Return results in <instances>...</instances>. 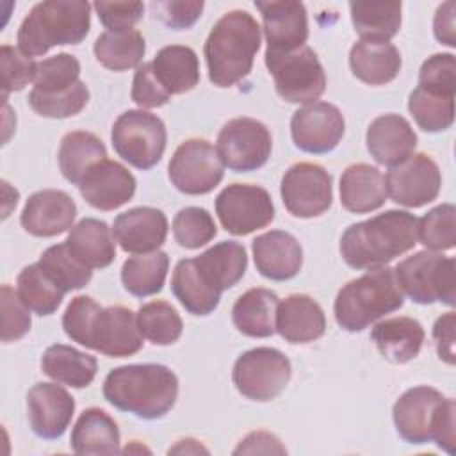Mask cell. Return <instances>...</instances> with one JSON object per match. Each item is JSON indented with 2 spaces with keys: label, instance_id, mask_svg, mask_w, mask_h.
<instances>
[{
  "label": "cell",
  "instance_id": "obj_26",
  "mask_svg": "<svg viewBox=\"0 0 456 456\" xmlns=\"http://www.w3.org/2000/svg\"><path fill=\"white\" fill-rule=\"evenodd\" d=\"M276 331L290 344L314 342L326 331L324 312L310 296L292 294L278 305Z\"/></svg>",
  "mask_w": 456,
  "mask_h": 456
},
{
  "label": "cell",
  "instance_id": "obj_31",
  "mask_svg": "<svg viewBox=\"0 0 456 456\" xmlns=\"http://www.w3.org/2000/svg\"><path fill=\"white\" fill-rule=\"evenodd\" d=\"M278 296L262 287L246 290L232 308V321L235 328L248 337L265 338L276 331Z\"/></svg>",
  "mask_w": 456,
  "mask_h": 456
},
{
  "label": "cell",
  "instance_id": "obj_37",
  "mask_svg": "<svg viewBox=\"0 0 456 456\" xmlns=\"http://www.w3.org/2000/svg\"><path fill=\"white\" fill-rule=\"evenodd\" d=\"M351 21L363 41H388L401 27V2H351Z\"/></svg>",
  "mask_w": 456,
  "mask_h": 456
},
{
  "label": "cell",
  "instance_id": "obj_3",
  "mask_svg": "<svg viewBox=\"0 0 456 456\" xmlns=\"http://www.w3.org/2000/svg\"><path fill=\"white\" fill-rule=\"evenodd\" d=\"M260 30L248 11H230L217 20L203 48L214 86L232 87L249 75L260 48Z\"/></svg>",
  "mask_w": 456,
  "mask_h": 456
},
{
  "label": "cell",
  "instance_id": "obj_41",
  "mask_svg": "<svg viewBox=\"0 0 456 456\" xmlns=\"http://www.w3.org/2000/svg\"><path fill=\"white\" fill-rule=\"evenodd\" d=\"M408 110L424 132L447 130L454 121V96L415 87L408 98Z\"/></svg>",
  "mask_w": 456,
  "mask_h": 456
},
{
  "label": "cell",
  "instance_id": "obj_51",
  "mask_svg": "<svg viewBox=\"0 0 456 456\" xmlns=\"http://www.w3.org/2000/svg\"><path fill=\"white\" fill-rule=\"evenodd\" d=\"M203 7L205 4L201 0H166L151 4L155 18H159L166 27L175 30L192 27L201 16Z\"/></svg>",
  "mask_w": 456,
  "mask_h": 456
},
{
  "label": "cell",
  "instance_id": "obj_39",
  "mask_svg": "<svg viewBox=\"0 0 456 456\" xmlns=\"http://www.w3.org/2000/svg\"><path fill=\"white\" fill-rule=\"evenodd\" d=\"M16 292L23 305L37 315L53 314L61 306L66 294L41 269L39 264H30L21 269L16 280Z\"/></svg>",
  "mask_w": 456,
  "mask_h": 456
},
{
  "label": "cell",
  "instance_id": "obj_42",
  "mask_svg": "<svg viewBox=\"0 0 456 456\" xmlns=\"http://www.w3.org/2000/svg\"><path fill=\"white\" fill-rule=\"evenodd\" d=\"M171 290L180 305L192 315H208L221 301V296L208 292L201 285L191 258H183L176 264L171 278Z\"/></svg>",
  "mask_w": 456,
  "mask_h": 456
},
{
  "label": "cell",
  "instance_id": "obj_56",
  "mask_svg": "<svg viewBox=\"0 0 456 456\" xmlns=\"http://www.w3.org/2000/svg\"><path fill=\"white\" fill-rule=\"evenodd\" d=\"M285 454V447L280 440L267 431H253L235 447L233 454Z\"/></svg>",
  "mask_w": 456,
  "mask_h": 456
},
{
  "label": "cell",
  "instance_id": "obj_17",
  "mask_svg": "<svg viewBox=\"0 0 456 456\" xmlns=\"http://www.w3.org/2000/svg\"><path fill=\"white\" fill-rule=\"evenodd\" d=\"M445 395L433 387L408 388L394 404L392 417L399 436L408 444L433 442Z\"/></svg>",
  "mask_w": 456,
  "mask_h": 456
},
{
  "label": "cell",
  "instance_id": "obj_33",
  "mask_svg": "<svg viewBox=\"0 0 456 456\" xmlns=\"http://www.w3.org/2000/svg\"><path fill=\"white\" fill-rule=\"evenodd\" d=\"M75 454H116L119 452V429L116 420L100 408H87L77 419L71 431Z\"/></svg>",
  "mask_w": 456,
  "mask_h": 456
},
{
  "label": "cell",
  "instance_id": "obj_24",
  "mask_svg": "<svg viewBox=\"0 0 456 456\" xmlns=\"http://www.w3.org/2000/svg\"><path fill=\"white\" fill-rule=\"evenodd\" d=\"M365 142L370 157L378 164L394 167L413 155L417 135L406 118L399 114H383L369 125Z\"/></svg>",
  "mask_w": 456,
  "mask_h": 456
},
{
  "label": "cell",
  "instance_id": "obj_49",
  "mask_svg": "<svg viewBox=\"0 0 456 456\" xmlns=\"http://www.w3.org/2000/svg\"><path fill=\"white\" fill-rule=\"evenodd\" d=\"M419 87L438 94L456 93V59L452 53H435L426 59L419 71Z\"/></svg>",
  "mask_w": 456,
  "mask_h": 456
},
{
  "label": "cell",
  "instance_id": "obj_25",
  "mask_svg": "<svg viewBox=\"0 0 456 456\" xmlns=\"http://www.w3.org/2000/svg\"><path fill=\"white\" fill-rule=\"evenodd\" d=\"M256 271L274 281L294 278L303 265V249L294 235L283 230H271L253 240Z\"/></svg>",
  "mask_w": 456,
  "mask_h": 456
},
{
  "label": "cell",
  "instance_id": "obj_57",
  "mask_svg": "<svg viewBox=\"0 0 456 456\" xmlns=\"http://www.w3.org/2000/svg\"><path fill=\"white\" fill-rule=\"evenodd\" d=\"M454 9L456 4L454 2H445L436 9L435 14V21H433V32L435 37L442 43L447 45L451 48L456 46V36H454Z\"/></svg>",
  "mask_w": 456,
  "mask_h": 456
},
{
  "label": "cell",
  "instance_id": "obj_47",
  "mask_svg": "<svg viewBox=\"0 0 456 456\" xmlns=\"http://www.w3.org/2000/svg\"><path fill=\"white\" fill-rule=\"evenodd\" d=\"M80 62L71 53H57L36 66L34 89L39 93L66 91L78 82Z\"/></svg>",
  "mask_w": 456,
  "mask_h": 456
},
{
  "label": "cell",
  "instance_id": "obj_50",
  "mask_svg": "<svg viewBox=\"0 0 456 456\" xmlns=\"http://www.w3.org/2000/svg\"><path fill=\"white\" fill-rule=\"evenodd\" d=\"M30 310L23 305L18 292L2 285V342L21 338L30 330Z\"/></svg>",
  "mask_w": 456,
  "mask_h": 456
},
{
  "label": "cell",
  "instance_id": "obj_20",
  "mask_svg": "<svg viewBox=\"0 0 456 456\" xmlns=\"http://www.w3.org/2000/svg\"><path fill=\"white\" fill-rule=\"evenodd\" d=\"M135 185L134 175L123 164L105 159L86 173L78 191L91 207L114 210L132 200Z\"/></svg>",
  "mask_w": 456,
  "mask_h": 456
},
{
  "label": "cell",
  "instance_id": "obj_10",
  "mask_svg": "<svg viewBox=\"0 0 456 456\" xmlns=\"http://www.w3.org/2000/svg\"><path fill=\"white\" fill-rule=\"evenodd\" d=\"M216 150L223 166L235 173H248L269 160L273 139L264 123L253 118H233L221 128Z\"/></svg>",
  "mask_w": 456,
  "mask_h": 456
},
{
  "label": "cell",
  "instance_id": "obj_52",
  "mask_svg": "<svg viewBox=\"0 0 456 456\" xmlns=\"http://www.w3.org/2000/svg\"><path fill=\"white\" fill-rule=\"evenodd\" d=\"M93 7L98 12L102 25L109 30H128L144 12L141 2H94Z\"/></svg>",
  "mask_w": 456,
  "mask_h": 456
},
{
  "label": "cell",
  "instance_id": "obj_35",
  "mask_svg": "<svg viewBox=\"0 0 456 456\" xmlns=\"http://www.w3.org/2000/svg\"><path fill=\"white\" fill-rule=\"evenodd\" d=\"M57 159L62 176L78 185L94 164L107 159V148L94 134L77 130L62 137Z\"/></svg>",
  "mask_w": 456,
  "mask_h": 456
},
{
  "label": "cell",
  "instance_id": "obj_38",
  "mask_svg": "<svg viewBox=\"0 0 456 456\" xmlns=\"http://www.w3.org/2000/svg\"><path fill=\"white\" fill-rule=\"evenodd\" d=\"M169 267V256L164 251H151L125 260L121 267L123 287L137 297L153 296L162 290Z\"/></svg>",
  "mask_w": 456,
  "mask_h": 456
},
{
  "label": "cell",
  "instance_id": "obj_55",
  "mask_svg": "<svg viewBox=\"0 0 456 456\" xmlns=\"http://www.w3.org/2000/svg\"><path fill=\"white\" fill-rule=\"evenodd\" d=\"M454 415H456V406H454V399L445 397V403L442 406V411L438 415L436 426H435V433H433V442L447 451L449 454H454V444H456V433H454Z\"/></svg>",
  "mask_w": 456,
  "mask_h": 456
},
{
  "label": "cell",
  "instance_id": "obj_30",
  "mask_svg": "<svg viewBox=\"0 0 456 456\" xmlns=\"http://www.w3.org/2000/svg\"><path fill=\"white\" fill-rule=\"evenodd\" d=\"M151 69L169 96L192 91L200 82L198 55L183 45H169L159 50L151 61Z\"/></svg>",
  "mask_w": 456,
  "mask_h": 456
},
{
  "label": "cell",
  "instance_id": "obj_9",
  "mask_svg": "<svg viewBox=\"0 0 456 456\" xmlns=\"http://www.w3.org/2000/svg\"><path fill=\"white\" fill-rule=\"evenodd\" d=\"M292 367L289 358L274 347H255L242 353L232 372L235 388L251 401H271L289 385Z\"/></svg>",
  "mask_w": 456,
  "mask_h": 456
},
{
  "label": "cell",
  "instance_id": "obj_1",
  "mask_svg": "<svg viewBox=\"0 0 456 456\" xmlns=\"http://www.w3.org/2000/svg\"><path fill=\"white\" fill-rule=\"evenodd\" d=\"M419 219L406 210H387L346 228L340 255L354 269H378L410 251L417 237Z\"/></svg>",
  "mask_w": 456,
  "mask_h": 456
},
{
  "label": "cell",
  "instance_id": "obj_54",
  "mask_svg": "<svg viewBox=\"0 0 456 456\" xmlns=\"http://www.w3.org/2000/svg\"><path fill=\"white\" fill-rule=\"evenodd\" d=\"M454 328H456V315L454 312H447L440 315L433 326V338L436 354L445 363H454Z\"/></svg>",
  "mask_w": 456,
  "mask_h": 456
},
{
  "label": "cell",
  "instance_id": "obj_32",
  "mask_svg": "<svg viewBox=\"0 0 456 456\" xmlns=\"http://www.w3.org/2000/svg\"><path fill=\"white\" fill-rule=\"evenodd\" d=\"M64 242L89 269L109 267L116 258V244L110 228L107 223L94 217L78 221Z\"/></svg>",
  "mask_w": 456,
  "mask_h": 456
},
{
  "label": "cell",
  "instance_id": "obj_2",
  "mask_svg": "<svg viewBox=\"0 0 456 456\" xmlns=\"http://www.w3.org/2000/svg\"><path fill=\"white\" fill-rule=\"evenodd\" d=\"M103 397L114 408L153 420L176 403L178 379L160 363H132L112 369L103 381Z\"/></svg>",
  "mask_w": 456,
  "mask_h": 456
},
{
  "label": "cell",
  "instance_id": "obj_16",
  "mask_svg": "<svg viewBox=\"0 0 456 456\" xmlns=\"http://www.w3.org/2000/svg\"><path fill=\"white\" fill-rule=\"evenodd\" d=\"M344 116L328 102H314L297 109L290 119L294 144L306 153L321 155L337 148L344 135Z\"/></svg>",
  "mask_w": 456,
  "mask_h": 456
},
{
  "label": "cell",
  "instance_id": "obj_28",
  "mask_svg": "<svg viewBox=\"0 0 456 456\" xmlns=\"http://www.w3.org/2000/svg\"><path fill=\"white\" fill-rule=\"evenodd\" d=\"M401 53L390 41H363L351 46L349 66L353 75L369 84L383 86L392 82L401 69Z\"/></svg>",
  "mask_w": 456,
  "mask_h": 456
},
{
  "label": "cell",
  "instance_id": "obj_15",
  "mask_svg": "<svg viewBox=\"0 0 456 456\" xmlns=\"http://www.w3.org/2000/svg\"><path fill=\"white\" fill-rule=\"evenodd\" d=\"M110 358H125L141 351L142 335L137 315L121 305L102 308L94 314L86 346Z\"/></svg>",
  "mask_w": 456,
  "mask_h": 456
},
{
  "label": "cell",
  "instance_id": "obj_6",
  "mask_svg": "<svg viewBox=\"0 0 456 456\" xmlns=\"http://www.w3.org/2000/svg\"><path fill=\"white\" fill-rule=\"evenodd\" d=\"M265 66L276 93L289 103H314L326 89L324 68L308 46L292 52L265 50Z\"/></svg>",
  "mask_w": 456,
  "mask_h": 456
},
{
  "label": "cell",
  "instance_id": "obj_19",
  "mask_svg": "<svg viewBox=\"0 0 456 456\" xmlns=\"http://www.w3.org/2000/svg\"><path fill=\"white\" fill-rule=\"evenodd\" d=\"M262 14L267 52H292L308 39V16L301 2H255Z\"/></svg>",
  "mask_w": 456,
  "mask_h": 456
},
{
  "label": "cell",
  "instance_id": "obj_13",
  "mask_svg": "<svg viewBox=\"0 0 456 456\" xmlns=\"http://www.w3.org/2000/svg\"><path fill=\"white\" fill-rule=\"evenodd\" d=\"M280 192L285 208L294 217H317L331 207V176L319 164L299 162L285 171Z\"/></svg>",
  "mask_w": 456,
  "mask_h": 456
},
{
  "label": "cell",
  "instance_id": "obj_53",
  "mask_svg": "<svg viewBox=\"0 0 456 456\" xmlns=\"http://www.w3.org/2000/svg\"><path fill=\"white\" fill-rule=\"evenodd\" d=\"M130 96L142 109L162 107L171 98L162 89V86L157 82V78L153 75V69H151V62H144L137 68V71L134 75Z\"/></svg>",
  "mask_w": 456,
  "mask_h": 456
},
{
  "label": "cell",
  "instance_id": "obj_11",
  "mask_svg": "<svg viewBox=\"0 0 456 456\" xmlns=\"http://www.w3.org/2000/svg\"><path fill=\"white\" fill-rule=\"evenodd\" d=\"M171 183L183 194H207L219 185L224 166L217 150L207 139H189L182 142L167 166Z\"/></svg>",
  "mask_w": 456,
  "mask_h": 456
},
{
  "label": "cell",
  "instance_id": "obj_44",
  "mask_svg": "<svg viewBox=\"0 0 456 456\" xmlns=\"http://www.w3.org/2000/svg\"><path fill=\"white\" fill-rule=\"evenodd\" d=\"M89 102V89L87 86L78 80L66 91L59 93H39L36 89L28 94V105L32 110L43 118L62 119L78 114Z\"/></svg>",
  "mask_w": 456,
  "mask_h": 456
},
{
  "label": "cell",
  "instance_id": "obj_43",
  "mask_svg": "<svg viewBox=\"0 0 456 456\" xmlns=\"http://www.w3.org/2000/svg\"><path fill=\"white\" fill-rule=\"evenodd\" d=\"M135 315L141 335L151 344L169 346L182 335L183 322L178 312L166 301H150Z\"/></svg>",
  "mask_w": 456,
  "mask_h": 456
},
{
  "label": "cell",
  "instance_id": "obj_8",
  "mask_svg": "<svg viewBox=\"0 0 456 456\" xmlns=\"http://www.w3.org/2000/svg\"><path fill=\"white\" fill-rule=\"evenodd\" d=\"M116 153L137 169H151L166 150L164 121L146 110H126L112 125L110 132Z\"/></svg>",
  "mask_w": 456,
  "mask_h": 456
},
{
  "label": "cell",
  "instance_id": "obj_5",
  "mask_svg": "<svg viewBox=\"0 0 456 456\" xmlns=\"http://www.w3.org/2000/svg\"><path fill=\"white\" fill-rule=\"evenodd\" d=\"M404 294L390 267L369 269L347 281L335 297V319L346 331H362L387 314L399 310Z\"/></svg>",
  "mask_w": 456,
  "mask_h": 456
},
{
  "label": "cell",
  "instance_id": "obj_21",
  "mask_svg": "<svg viewBox=\"0 0 456 456\" xmlns=\"http://www.w3.org/2000/svg\"><path fill=\"white\" fill-rule=\"evenodd\" d=\"M75 217L77 205L64 191L45 189L27 200L20 223L34 237H55L73 228Z\"/></svg>",
  "mask_w": 456,
  "mask_h": 456
},
{
  "label": "cell",
  "instance_id": "obj_23",
  "mask_svg": "<svg viewBox=\"0 0 456 456\" xmlns=\"http://www.w3.org/2000/svg\"><path fill=\"white\" fill-rule=\"evenodd\" d=\"M191 260L201 285L216 296L233 287L248 267L246 249L235 240H223Z\"/></svg>",
  "mask_w": 456,
  "mask_h": 456
},
{
  "label": "cell",
  "instance_id": "obj_46",
  "mask_svg": "<svg viewBox=\"0 0 456 456\" xmlns=\"http://www.w3.org/2000/svg\"><path fill=\"white\" fill-rule=\"evenodd\" d=\"M216 233L217 226L212 216L201 207H185L173 219L175 240L185 249H198L208 244Z\"/></svg>",
  "mask_w": 456,
  "mask_h": 456
},
{
  "label": "cell",
  "instance_id": "obj_18",
  "mask_svg": "<svg viewBox=\"0 0 456 456\" xmlns=\"http://www.w3.org/2000/svg\"><path fill=\"white\" fill-rule=\"evenodd\" d=\"M27 411L34 435L55 440L71 422L75 399L57 383H36L27 394Z\"/></svg>",
  "mask_w": 456,
  "mask_h": 456
},
{
  "label": "cell",
  "instance_id": "obj_12",
  "mask_svg": "<svg viewBox=\"0 0 456 456\" xmlns=\"http://www.w3.org/2000/svg\"><path fill=\"white\" fill-rule=\"evenodd\" d=\"M216 214L228 233L248 235L274 219V205L264 187L232 183L217 194Z\"/></svg>",
  "mask_w": 456,
  "mask_h": 456
},
{
  "label": "cell",
  "instance_id": "obj_45",
  "mask_svg": "<svg viewBox=\"0 0 456 456\" xmlns=\"http://www.w3.org/2000/svg\"><path fill=\"white\" fill-rule=\"evenodd\" d=\"M417 237L431 251H447L456 244V208L442 203L419 219Z\"/></svg>",
  "mask_w": 456,
  "mask_h": 456
},
{
  "label": "cell",
  "instance_id": "obj_29",
  "mask_svg": "<svg viewBox=\"0 0 456 456\" xmlns=\"http://www.w3.org/2000/svg\"><path fill=\"white\" fill-rule=\"evenodd\" d=\"M424 328L411 317H392L378 322L370 338L383 358L392 363H406L413 360L424 344Z\"/></svg>",
  "mask_w": 456,
  "mask_h": 456
},
{
  "label": "cell",
  "instance_id": "obj_27",
  "mask_svg": "<svg viewBox=\"0 0 456 456\" xmlns=\"http://www.w3.org/2000/svg\"><path fill=\"white\" fill-rule=\"evenodd\" d=\"M387 196L385 176L370 164H353L340 176V203L353 214L378 210Z\"/></svg>",
  "mask_w": 456,
  "mask_h": 456
},
{
  "label": "cell",
  "instance_id": "obj_4",
  "mask_svg": "<svg viewBox=\"0 0 456 456\" xmlns=\"http://www.w3.org/2000/svg\"><path fill=\"white\" fill-rule=\"evenodd\" d=\"M91 27V5L84 0H46L32 7L18 30L20 50L45 55L52 46L78 45Z\"/></svg>",
  "mask_w": 456,
  "mask_h": 456
},
{
  "label": "cell",
  "instance_id": "obj_36",
  "mask_svg": "<svg viewBox=\"0 0 456 456\" xmlns=\"http://www.w3.org/2000/svg\"><path fill=\"white\" fill-rule=\"evenodd\" d=\"M94 57L96 61L112 71H126L132 68H139L146 43L141 32L128 30H107L100 34L94 41Z\"/></svg>",
  "mask_w": 456,
  "mask_h": 456
},
{
  "label": "cell",
  "instance_id": "obj_34",
  "mask_svg": "<svg viewBox=\"0 0 456 456\" xmlns=\"http://www.w3.org/2000/svg\"><path fill=\"white\" fill-rule=\"evenodd\" d=\"M41 370L57 383L84 388L93 383L98 370V362L94 356L71 346L53 344L43 353Z\"/></svg>",
  "mask_w": 456,
  "mask_h": 456
},
{
  "label": "cell",
  "instance_id": "obj_14",
  "mask_svg": "<svg viewBox=\"0 0 456 456\" xmlns=\"http://www.w3.org/2000/svg\"><path fill=\"white\" fill-rule=\"evenodd\" d=\"M385 185L387 194L394 203L417 208L436 200L442 185V175L431 157L426 153H415L390 167L385 176Z\"/></svg>",
  "mask_w": 456,
  "mask_h": 456
},
{
  "label": "cell",
  "instance_id": "obj_48",
  "mask_svg": "<svg viewBox=\"0 0 456 456\" xmlns=\"http://www.w3.org/2000/svg\"><path fill=\"white\" fill-rule=\"evenodd\" d=\"M0 66H2V93L4 98L12 91H21L28 82L34 80L37 62L25 55L20 48L4 45L0 48Z\"/></svg>",
  "mask_w": 456,
  "mask_h": 456
},
{
  "label": "cell",
  "instance_id": "obj_40",
  "mask_svg": "<svg viewBox=\"0 0 456 456\" xmlns=\"http://www.w3.org/2000/svg\"><path fill=\"white\" fill-rule=\"evenodd\" d=\"M37 264L64 292L86 287L93 276V271L71 253L66 242L45 249Z\"/></svg>",
  "mask_w": 456,
  "mask_h": 456
},
{
  "label": "cell",
  "instance_id": "obj_22",
  "mask_svg": "<svg viewBox=\"0 0 456 456\" xmlns=\"http://www.w3.org/2000/svg\"><path fill=\"white\" fill-rule=\"evenodd\" d=\"M112 235L126 253L157 251L167 237V219L153 207H135L114 219Z\"/></svg>",
  "mask_w": 456,
  "mask_h": 456
},
{
  "label": "cell",
  "instance_id": "obj_7",
  "mask_svg": "<svg viewBox=\"0 0 456 456\" xmlns=\"http://www.w3.org/2000/svg\"><path fill=\"white\" fill-rule=\"evenodd\" d=\"M397 283L419 305L442 301L449 306L456 303L454 258L435 251H419L394 269Z\"/></svg>",
  "mask_w": 456,
  "mask_h": 456
}]
</instances>
